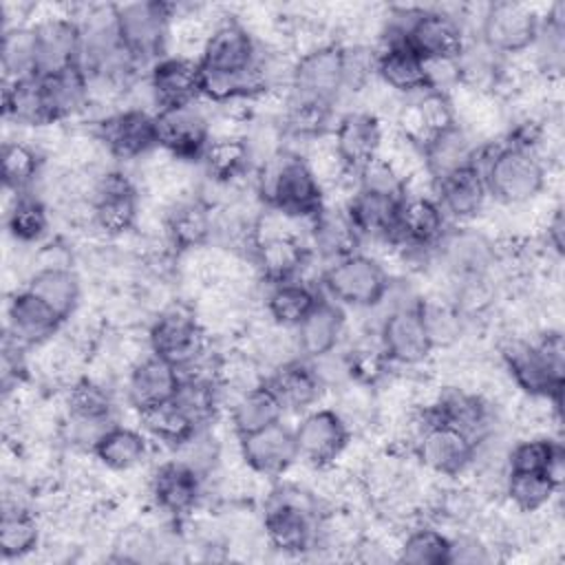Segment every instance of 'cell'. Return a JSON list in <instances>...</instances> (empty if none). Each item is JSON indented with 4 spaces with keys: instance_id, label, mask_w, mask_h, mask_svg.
<instances>
[{
    "instance_id": "cell-1",
    "label": "cell",
    "mask_w": 565,
    "mask_h": 565,
    "mask_svg": "<svg viewBox=\"0 0 565 565\" xmlns=\"http://www.w3.org/2000/svg\"><path fill=\"white\" fill-rule=\"evenodd\" d=\"M501 358L514 386L527 397L561 399L565 382V344L558 329H547L536 340L512 338L503 347Z\"/></svg>"
},
{
    "instance_id": "cell-2",
    "label": "cell",
    "mask_w": 565,
    "mask_h": 565,
    "mask_svg": "<svg viewBox=\"0 0 565 565\" xmlns=\"http://www.w3.org/2000/svg\"><path fill=\"white\" fill-rule=\"evenodd\" d=\"M472 159L486 179L488 194L505 205H523L536 199L547 181V170L536 152L514 146H486Z\"/></svg>"
},
{
    "instance_id": "cell-3",
    "label": "cell",
    "mask_w": 565,
    "mask_h": 565,
    "mask_svg": "<svg viewBox=\"0 0 565 565\" xmlns=\"http://www.w3.org/2000/svg\"><path fill=\"white\" fill-rule=\"evenodd\" d=\"M260 194L267 205L291 218L311 221L324 207V190L302 154L280 152L263 166Z\"/></svg>"
},
{
    "instance_id": "cell-4",
    "label": "cell",
    "mask_w": 565,
    "mask_h": 565,
    "mask_svg": "<svg viewBox=\"0 0 565 565\" xmlns=\"http://www.w3.org/2000/svg\"><path fill=\"white\" fill-rule=\"evenodd\" d=\"M148 349L183 373L207 355V331L194 309L172 302L150 322Z\"/></svg>"
},
{
    "instance_id": "cell-5",
    "label": "cell",
    "mask_w": 565,
    "mask_h": 565,
    "mask_svg": "<svg viewBox=\"0 0 565 565\" xmlns=\"http://www.w3.org/2000/svg\"><path fill=\"white\" fill-rule=\"evenodd\" d=\"M117 31L124 49L137 64L159 60L170 44L174 4L168 2H128L115 7Z\"/></svg>"
},
{
    "instance_id": "cell-6",
    "label": "cell",
    "mask_w": 565,
    "mask_h": 565,
    "mask_svg": "<svg viewBox=\"0 0 565 565\" xmlns=\"http://www.w3.org/2000/svg\"><path fill=\"white\" fill-rule=\"evenodd\" d=\"M322 285L338 305L366 309L384 300L391 280L380 260L355 252L329 263L322 274Z\"/></svg>"
},
{
    "instance_id": "cell-7",
    "label": "cell",
    "mask_w": 565,
    "mask_h": 565,
    "mask_svg": "<svg viewBox=\"0 0 565 565\" xmlns=\"http://www.w3.org/2000/svg\"><path fill=\"white\" fill-rule=\"evenodd\" d=\"M475 450L477 446L461 430L430 417L424 408L415 417L413 452L426 470L439 477H457L472 466Z\"/></svg>"
},
{
    "instance_id": "cell-8",
    "label": "cell",
    "mask_w": 565,
    "mask_h": 565,
    "mask_svg": "<svg viewBox=\"0 0 565 565\" xmlns=\"http://www.w3.org/2000/svg\"><path fill=\"white\" fill-rule=\"evenodd\" d=\"M260 55L256 35L238 18H221L199 55V66L210 75L247 77L260 71Z\"/></svg>"
},
{
    "instance_id": "cell-9",
    "label": "cell",
    "mask_w": 565,
    "mask_h": 565,
    "mask_svg": "<svg viewBox=\"0 0 565 565\" xmlns=\"http://www.w3.org/2000/svg\"><path fill=\"white\" fill-rule=\"evenodd\" d=\"M541 15L534 7L523 2H492L486 7L479 26V42L494 55H516L532 49Z\"/></svg>"
},
{
    "instance_id": "cell-10",
    "label": "cell",
    "mask_w": 565,
    "mask_h": 565,
    "mask_svg": "<svg viewBox=\"0 0 565 565\" xmlns=\"http://www.w3.org/2000/svg\"><path fill=\"white\" fill-rule=\"evenodd\" d=\"M90 223L104 236H121L137 225L139 192L132 179L121 170H102L88 203Z\"/></svg>"
},
{
    "instance_id": "cell-11",
    "label": "cell",
    "mask_w": 565,
    "mask_h": 565,
    "mask_svg": "<svg viewBox=\"0 0 565 565\" xmlns=\"http://www.w3.org/2000/svg\"><path fill=\"white\" fill-rule=\"evenodd\" d=\"M289 88L294 97L333 106L335 97L344 90V46L329 42L298 55L291 66Z\"/></svg>"
},
{
    "instance_id": "cell-12",
    "label": "cell",
    "mask_w": 565,
    "mask_h": 565,
    "mask_svg": "<svg viewBox=\"0 0 565 565\" xmlns=\"http://www.w3.org/2000/svg\"><path fill=\"white\" fill-rule=\"evenodd\" d=\"M157 148L179 161H201L207 141L212 139V121L194 106H170L154 113Z\"/></svg>"
},
{
    "instance_id": "cell-13",
    "label": "cell",
    "mask_w": 565,
    "mask_h": 565,
    "mask_svg": "<svg viewBox=\"0 0 565 565\" xmlns=\"http://www.w3.org/2000/svg\"><path fill=\"white\" fill-rule=\"evenodd\" d=\"M377 340L391 364L417 366L433 353L426 324L419 313V300L395 305L380 322Z\"/></svg>"
},
{
    "instance_id": "cell-14",
    "label": "cell",
    "mask_w": 565,
    "mask_h": 565,
    "mask_svg": "<svg viewBox=\"0 0 565 565\" xmlns=\"http://www.w3.org/2000/svg\"><path fill=\"white\" fill-rule=\"evenodd\" d=\"M95 137L104 146L106 154L119 161L141 159L157 148L154 113L146 108H124L102 117L95 126Z\"/></svg>"
},
{
    "instance_id": "cell-15",
    "label": "cell",
    "mask_w": 565,
    "mask_h": 565,
    "mask_svg": "<svg viewBox=\"0 0 565 565\" xmlns=\"http://www.w3.org/2000/svg\"><path fill=\"white\" fill-rule=\"evenodd\" d=\"M298 455L316 468L335 463L351 441V430L335 408L309 411L294 428Z\"/></svg>"
},
{
    "instance_id": "cell-16",
    "label": "cell",
    "mask_w": 565,
    "mask_h": 565,
    "mask_svg": "<svg viewBox=\"0 0 565 565\" xmlns=\"http://www.w3.org/2000/svg\"><path fill=\"white\" fill-rule=\"evenodd\" d=\"M430 417L461 430L475 446L492 435V415L488 399L461 386H446L430 404L422 406Z\"/></svg>"
},
{
    "instance_id": "cell-17",
    "label": "cell",
    "mask_w": 565,
    "mask_h": 565,
    "mask_svg": "<svg viewBox=\"0 0 565 565\" xmlns=\"http://www.w3.org/2000/svg\"><path fill=\"white\" fill-rule=\"evenodd\" d=\"M238 452L243 463L260 477H280L300 459L296 435L282 422L238 437Z\"/></svg>"
},
{
    "instance_id": "cell-18",
    "label": "cell",
    "mask_w": 565,
    "mask_h": 565,
    "mask_svg": "<svg viewBox=\"0 0 565 565\" xmlns=\"http://www.w3.org/2000/svg\"><path fill=\"white\" fill-rule=\"evenodd\" d=\"M33 31L40 77L82 64V26L71 15H44L33 24Z\"/></svg>"
},
{
    "instance_id": "cell-19",
    "label": "cell",
    "mask_w": 565,
    "mask_h": 565,
    "mask_svg": "<svg viewBox=\"0 0 565 565\" xmlns=\"http://www.w3.org/2000/svg\"><path fill=\"white\" fill-rule=\"evenodd\" d=\"M148 86L159 108L194 104L201 97V66L199 57L163 55L150 66Z\"/></svg>"
},
{
    "instance_id": "cell-20",
    "label": "cell",
    "mask_w": 565,
    "mask_h": 565,
    "mask_svg": "<svg viewBox=\"0 0 565 565\" xmlns=\"http://www.w3.org/2000/svg\"><path fill=\"white\" fill-rule=\"evenodd\" d=\"M437 247L450 282L490 276V269L497 263L494 243L477 230H457L452 234H444Z\"/></svg>"
},
{
    "instance_id": "cell-21",
    "label": "cell",
    "mask_w": 565,
    "mask_h": 565,
    "mask_svg": "<svg viewBox=\"0 0 565 565\" xmlns=\"http://www.w3.org/2000/svg\"><path fill=\"white\" fill-rule=\"evenodd\" d=\"M382 139V124L371 110L344 113L331 135V143L349 174H355L364 163L380 154Z\"/></svg>"
},
{
    "instance_id": "cell-22",
    "label": "cell",
    "mask_w": 565,
    "mask_h": 565,
    "mask_svg": "<svg viewBox=\"0 0 565 565\" xmlns=\"http://www.w3.org/2000/svg\"><path fill=\"white\" fill-rule=\"evenodd\" d=\"M203 494V475L181 459L163 461L150 477V497L170 516L190 514Z\"/></svg>"
},
{
    "instance_id": "cell-23",
    "label": "cell",
    "mask_w": 565,
    "mask_h": 565,
    "mask_svg": "<svg viewBox=\"0 0 565 565\" xmlns=\"http://www.w3.org/2000/svg\"><path fill=\"white\" fill-rule=\"evenodd\" d=\"M194 194L170 205L163 216L166 241L177 252L205 247L214 236V205Z\"/></svg>"
},
{
    "instance_id": "cell-24",
    "label": "cell",
    "mask_w": 565,
    "mask_h": 565,
    "mask_svg": "<svg viewBox=\"0 0 565 565\" xmlns=\"http://www.w3.org/2000/svg\"><path fill=\"white\" fill-rule=\"evenodd\" d=\"M62 318L26 287L15 291L7 302V331L20 344L40 347L57 335Z\"/></svg>"
},
{
    "instance_id": "cell-25",
    "label": "cell",
    "mask_w": 565,
    "mask_h": 565,
    "mask_svg": "<svg viewBox=\"0 0 565 565\" xmlns=\"http://www.w3.org/2000/svg\"><path fill=\"white\" fill-rule=\"evenodd\" d=\"M181 384V371L168 360L150 353L128 371L126 393L130 406L139 413L150 406L174 399Z\"/></svg>"
},
{
    "instance_id": "cell-26",
    "label": "cell",
    "mask_w": 565,
    "mask_h": 565,
    "mask_svg": "<svg viewBox=\"0 0 565 565\" xmlns=\"http://www.w3.org/2000/svg\"><path fill=\"white\" fill-rule=\"evenodd\" d=\"M446 234V214L435 196L428 194H404L397 218L399 245L413 249L437 247Z\"/></svg>"
},
{
    "instance_id": "cell-27",
    "label": "cell",
    "mask_w": 565,
    "mask_h": 565,
    "mask_svg": "<svg viewBox=\"0 0 565 565\" xmlns=\"http://www.w3.org/2000/svg\"><path fill=\"white\" fill-rule=\"evenodd\" d=\"M375 77L391 93L406 97L430 88L426 62L404 42H382L375 51Z\"/></svg>"
},
{
    "instance_id": "cell-28",
    "label": "cell",
    "mask_w": 565,
    "mask_h": 565,
    "mask_svg": "<svg viewBox=\"0 0 565 565\" xmlns=\"http://www.w3.org/2000/svg\"><path fill=\"white\" fill-rule=\"evenodd\" d=\"M488 196L483 172L475 161L435 181V199L439 207L446 216L457 221L475 218L483 210Z\"/></svg>"
},
{
    "instance_id": "cell-29",
    "label": "cell",
    "mask_w": 565,
    "mask_h": 565,
    "mask_svg": "<svg viewBox=\"0 0 565 565\" xmlns=\"http://www.w3.org/2000/svg\"><path fill=\"white\" fill-rule=\"evenodd\" d=\"M402 199L377 194L369 190L355 188V192L347 201V214L358 230L360 238H375L384 243L397 241V218H399Z\"/></svg>"
},
{
    "instance_id": "cell-30",
    "label": "cell",
    "mask_w": 565,
    "mask_h": 565,
    "mask_svg": "<svg viewBox=\"0 0 565 565\" xmlns=\"http://www.w3.org/2000/svg\"><path fill=\"white\" fill-rule=\"evenodd\" d=\"M344 311L335 300L320 298L305 320L296 327L298 351L302 360H316L338 349L344 333Z\"/></svg>"
},
{
    "instance_id": "cell-31",
    "label": "cell",
    "mask_w": 565,
    "mask_h": 565,
    "mask_svg": "<svg viewBox=\"0 0 565 565\" xmlns=\"http://www.w3.org/2000/svg\"><path fill=\"white\" fill-rule=\"evenodd\" d=\"M2 115L9 124L26 128L53 126V115L46 102L44 84L40 75L4 82Z\"/></svg>"
},
{
    "instance_id": "cell-32",
    "label": "cell",
    "mask_w": 565,
    "mask_h": 565,
    "mask_svg": "<svg viewBox=\"0 0 565 565\" xmlns=\"http://www.w3.org/2000/svg\"><path fill=\"white\" fill-rule=\"evenodd\" d=\"M265 382L274 391L285 411H307L320 399L324 391L311 362L302 358L276 366L265 377Z\"/></svg>"
},
{
    "instance_id": "cell-33",
    "label": "cell",
    "mask_w": 565,
    "mask_h": 565,
    "mask_svg": "<svg viewBox=\"0 0 565 565\" xmlns=\"http://www.w3.org/2000/svg\"><path fill=\"white\" fill-rule=\"evenodd\" d=\"M475 152L477 146L470 132L461 124H452L422 146L424 170L433 181H439L441 177L472 163Z\"/></svg>"
},
{
    "instance_id": "cell-34",
    "label": "cell",
    "mask_w": 565,
    "mask_h": 565,
    "mask_svg": "<svg viewBox=\"0 0 565 565\" xmlns=\"http://www.w3.org/2000/svg\"><path fill=\"white\" fill-rule=\"evenodd\" d=\"M42 84L55 124L84 113L93 102L90 79L82 64L66 66L51 75H42Z\"/></svg>"
},
{
    "instance_id": "cell-35",
    "label": "cell",
    "mask_w": 565,
    "mask_h": 565,
    "mask_svg": "<svg viewBox=\"0 0 565 565\" xmlns=\"http://www.w3.org/2000/svg\"><path fill=\"white\" fill-rule=\"evenodd\" d=\"M26 289L44 300L62 320H68L79 307L82 285L68 265L35 267L29 276Z\"/></svg>"
},
{
    "instance_id": "cell-36",
    "label": "cell",
    "mask_w": 565,
    "mask_h": 565,
    "mask_svg": "<svg viewBox=\"0 0 565 565\" xmlns=\"http://www.w3.org/2000/svg\"><path fill=\"white\" fill-rule=\"evenodd\" d=\"M311 245L329 263L358 252L360 234L353 227L347 210L322 207L311 221Z\"/></svg>"
},
{
    "instance_id": "cell-37",
    "label": "cell",
    "mask_w": 565,
    "mask_h": 565,
    "mask_svg": "<svg viewBox=\"0 0 565 565\" xmlns=\"http://www.w3.org/2000/svg\"><path fill=\"white\" fill-rule=\"evenodd\" d=\"M93 455L104 468L126 472L143 463V459L148 457V439L137 428L110 424L97 439Z\"/></svg>"
},
{
    "instance_id": "cell-38",
    "label": "cell",
    "mask_w": 565,
    "mask_h": 565,
    "mask_svg": "<svg viewBox=\"0 0 565 565\" xmlns=\"http://www.w3.org/2000/svg\"><path fill=\"white\" fill-rule=\"evenodd\" d=\"M565 452L552 437H527L516 441L505 455L508 472H543L558 488L563 483Z\"/></svg>"
},
{
    "instance_id": "cell-39",
    "label": "cell",
    "mask_w": 565,
    "mask_h": 565,
    "mask_svg": "<svg viewBox=\"0 0 565 565\" xmlns=\"http://www.w3.org/2000/svg\"><path fill=\"white\" fill-rule=\"evenodd\" d=\"M201 163L212 181L232 183L243 177L254 161L245 135H212Z\"/></svg>"
},
{
    "instance_id": "cell-40",
    "label": "cell",
    "mask_w": 565,
    "mask_h": 565,
    "mask_svg": "<svg viewBox=\"0 0 565 565\" xmlns=\"http://www.w3.org/2000/svg\"><path fill=\"white\" fill-rule=\"evenodd\" d=\"M282 413H285L282 404L278 402L274 391L267 386V382H263L236 395L230 417H232V428L236 437H243L280 422Z\"/></svg>"
},
{
    "instance_id": "cell-41",
    "label": "cell",
    "mask_w": 565,
    "mask_h": 565,
    "mask_svg": "<svg viewBox=\"0 0 565 565\" xmlns=\"http://www.w3.org/2000/svg\"><path fill=\"white\" fill-rule=\"evenodd\" d=\"M269 291L265 296V307L271 322L296 329L305 316L313 309L320 296L302 280L289 278L280 282H269Z\"/></svg>"
},
{
    "instance_id": "cell-42",
    "label": "cell",
    "mask_w": 565,
    "mask_h": 565,
    "mask_svg": "<svg viewBox=\"0 0 565 565\" xmlns=\"http://www.w3.org/2000/svg\"><path fill=\"white\" fill-rule=\"evenodd\" d=\"M66 415L93 422H113V393L108 386L90 375H82L66 388Z\"/></svg>"
},
{
    "instance_id": "cell-43",
    "label": "cell",
    "mask_w": 565,
    "mask_h": 565,
    "mask_svg": "<svg viewBox=\"0 0 565 565\" xmlns=\"http://www.w3.org/2000/svg\"><path fill=\"white\" fill-rule=\"evenodd\" d=\"M139 424L150 437L174 448L181 446L196 428H201L174 399L139 411Z\"/></svg>"
},
{
    "instance_id": "cell-44",
    "label": "cell",
    "mask_w": 565,
    "mask_h": 565,
    "mask_svg": "<svg viewBox=\"0 0 565 565\" xmlns=\"http://www.w3.org/2000/svg\"><path fill=\"white\" fill-rule=\"evenodd\" d=\"M40 543V523L31 508H2L0 552L4 561L29 556Z\"/></svg>"
},
{
    "instance_id": "cell-45",
    "label": "cell",
    "mask_w": 565,
    "mask_h": 565,
    "mask_svg": "<svg viewBox=\"0 0 565 565\" xmlns=\"http://www.w3.org/2000/svg\"><path fill=\"white\" fill-rule=\"evenodd\" d=\"M2 183L9 192H24L42 172V152L22 139L2 143Z\"/></svg>"
},
{
    "instance_id": "cell-46",
    "label": "cell",
    "mask_w": 565,
    "mask_h": 565,
    "mask_svg": "<svg viewBox=\"0 0 565 565\" xmlns=\"http://www.w3.org/2000/svg\"><path fill=\"white\" fill-rule=\"evenodd\" d=\"M2 71L4 82L24 79L38 75V53H35V31L31 24L13 26L2 31Z\"/></svg>"
},
{
    "instance_id": "cell-47",
    "label": "cell",
    "mask_w": 565,
    "mask_h": 565,
    "mask_svg": "<svg viewBox=\"0 0 565 565\" xmlns=\"http://www.w3.org/2000/svg\"><path fill=\"white\" fill-rule=\"evenodd\" d=\"M7 230L15 243H38L49 230V210L35 194L15 192L7 207Z\"/></svg>"
},
{
    "instance_id": "cell-48",
    "label": "cell",
    "mask_w": 565,
    "mask_h": 565,
    "mask_svg": "<svg viewBox=\"0 0 565 565\" xmlns=\"http://www.w3.org/2000/svg\"><path fill=\"white\" fill-rule=\"evenodd\" d=\"M397 561L408 565H450V536L433 525H419L399 543Z\"/></svg>"
},
{
    "instance_id": "cell-49",
    "label": "cell",
    "mask_w": 565,
    "mask_h": 565,
    "mask_svg": "<svg viewBox=\"0 0 565 565\" xmlns=\"http://www.w3.org/2000/svg\"><path fill=\"white\" fill-rule=\"evenodd\" d=\"M285 113H282V130L285 137H298V139H320L329 126L331 119V104H322V102H313V99H300L289 95L287 104H285Z\"/></svg>"
},
{
    "instance_id": "cell-50",
    "label": "cell",
    "mask_w": 565,
    "mask_h": 565,
    "mask_svg": "<svg viewBox=\"0 0 565 565\" xmlns=\"http://www.w3.org/2000/svg\"><path fill=\"white\" fill-rule=\"evenodd\" d=\"M503 492L519 512H539L550 505L558 486L543 472H508Z\"/></svg>"
},
{
    "instance_id": "cell-51",
    "label": "cell",
    "mask_w": 565,
    "mask_h": 565,
    "mask_svg": "<svg viewBox=\"0 0 565 565\" xmlns=\"http://www.w3.org/2000/svg\"><path fill=\"white\" fill-rule=\"evenodd\" d=\"M419 313L426 324L433 349H448L459 342L466 318L452 305V300H419Z\"/></svg>"
},
{
    "instance_id": "cell-52",
    "label": "cell",
    "mask_w": 565,
    "mask_h": 565,
    "mask_svg": "<svg viewBox=\"0 0 565 565\" xmlns=\"http://www.w3.org/2000/svg\"><path fill=\"white\" fill-rule=\"evenodd\" d=\"M375 386L349 380L342 386H338V395H340V404H338V413L340 417L347 422L349 430L353 428H364L371 426L380 413V402L377 395L373 391Z\"/></svg>"
},
{
    "instance_id": "cell-53",
    "label": "cell",
    "mask_w": 565,
    "mask_h": 565,
    "mask_svg": "<svg viewBox=\"0 0 565 565\" xmlns=\"http://www.w3.org/2000/svg\"><path fill=\"white\" fill-rule=\"evenodd\" d=\"M349 364V377L369 386H377L380 380L386 377L391 369V360L386 358L380 340L377 347L371 344H358L347 353Z\"/></svg>"
},
{
    "instance_id": "cell-54",
    "label": "cell",
    "mask_w": 565,
    "mask_h": 565,
    "mask_svg": "<svg viewBox=\"0 0 565 565\" xmlns=\"http://www.w3.org/2000/svg\"><path fill=\"white\" fill-rule=\"evenodd\" d=\"M355 177H358V188L360 190L388 194V196H397V199H404V194H406L404 177L382 154H377L375 159L364 163L355 172Z\"/></svg>"
},
{
    "instance_id": "cell-55",
    "label": "cell",
    "mask_w": 565,
    "mask_h": 565,
    "mask_svg": "<svg viewBox=\"0 0 565 565\" xmlns=\"http://www.w3.org/2000/svg\"><path fill=\"white\" fill-rule=\"evenodd\" d=\"M161 543L159 539L141 525H130L121 530L115 539L113 552L117 561H128V563H141V561H152L159 556Z\"/></svg>"
},
{
    "instance_id": "cell-56",
    "label": "cell",
    "mask_w": 565,
    "mask_h": 565,
    "mask_svg": "<svg viewBox=\"0 0 565 565\" xmlns=\"http://www.w3.org/2000/svg\"><path fill=\"white\" fill-rule=\"evenodd\" d=\"M490 558H492L490 547L477 536L450 539V563L477 565V563H488Z\"/></svg>"
},
{
    "instance_id": "cell-57",
    "label": "cell",
    "mask_w": 565,
    "mask_h": 565,
    "mask_svg": "<svg viewBox=\"0 0 565 565\" xmlns=\"http://www.w3.org/2000/svg\"><path fill=\"white\" fill-rule=\"evenodd\" d=\"M563 234H565V221H563V210L554 207L552 214L547 216L545 223V243L550 245V249L561 256L563 254Z\"/></svg>"
}]
</instances>
